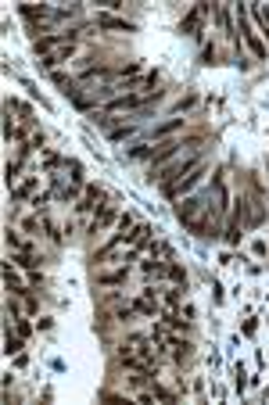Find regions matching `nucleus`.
<instances>
[{
    "label": "nucleus",
    "instance_id": "6e6552de",
    "mask_svg": "<svg viewBox=\"0 0 269 405\" xmlns=\"http://www.w3.org/2000/svg\"><path fill=\"white\" fill-rule=\"evenodd\" d=\"M101 283H122L126 280V269H115V273H104V276H97Z\"/></svg>",
    "mask_w": 269,
    "mask_h": 405
},
{
    "label": "nucleus",
    "instance_id": "20e7f679",
    "mask_svg": "<svg viewBox=\"0 0 269 405\" xmlns=\"http://www.w3.org/2000/svg\"><path fill=\"white\" fill-rule=\"evenodd\" d=\"M68 58H72V43H65V47H58V50H50L47 58H43V65H47V68H58L61 61H68Z\"/></svg>",
    "mask_w": 269,
    "mask_h": 405
},
{
    "label": "nucleus",
    "instance_id": "0eeeda50",
    "mask_svg": "<svg viewBox=\"0 0 269 405\" xmlns=\"http://www.w3.org/2000/svg\"><path fill=\"white\" fill-rule=\"evenodd\" d=\"M111 219H115V208H104V211H101V219L94 223V233H97V229H104V226L111 223Z\"/></svg>",
    "mask_w": 269,
    "mask_h": 405
},
{
    "label": "nucleus",
    "instance_id": "423d86ee",
    "mask_svg": "<svg viewBox=\"0 0 269 405\" xmlns=\"http://www.w3.org/2000/svg\"><path fill=\"white\" fill-rule=\"evenodd\" d=\"M183 126V118H169V122H162V126H154V133H151V144L154 140H162L165 133H172V130H180Z\"/></svg>",
    "mask_w": 269,
    "mask_h": 405
},
{
    "label": "nucleus",
    "instance_id": "39448f33",
    "mask_svg": "<svg viewBox=\"0 0 269 405\" xmlns=\"http://www.w3.org/2000/svg\"><path fill=\"white\" fill-rule=\"evenodd\" d=\"M101 197H104V190H101V187H86V197L79 201V211H94V208H101V205H97Z\"/></svg>",
    "mask_w": 269,
    "mask_h": 405
},
{
    "label": "nucleus",
    "instance_id": "f03ea898",
    "mask_svg": "<svg viewBox=\"0 0 269 405\" xmlns=\"http://www.w3.org/2000/svg\"><path fill=\"white\" fill-rule=\"evenodd\" d=\"M240 32H244V40H248V47H252V54L255 58H266V43L258 40V36L248 29V18H244V7H240Z\"/></svg>",
    "mask_w": 269,
    "mask_h": 405
},
{
    "label": "nucleus",
    "instance_id": "1a4fd4ad",
    "mask_svg": "<svg viewBox=\"0 0 269 405\" xmlns=\"http://www.w3.org/2000/svg\"><path fill=\"white\" fill-rule=\"evenodd\" d=\"M169 276H172L176 283H183V287H187V273H183L180 265H169Z\"/></svg>",
    "mask_w": 269,
    "mask_h": 405
},
{
    "label": "nucleus",
    "instance_id": "f257e3e1",
    "mask_svg": "<svg viewBox=\"0 0 269 405\" xmlns=\"http://www.w3.org/2000/svg\"><path fill=\"white\" fill-rule=\"evenodd\" d=\"M208 15V4H194L190 7V15L180 22V32H187V36H198V25H201V18Z\"/></svg>",
    "mask_w": 269,
    "mask_h": 405
},
{
    "label": "nucleus",
    "instance_id": "9d476101",
    "mask_svg": "<svg viewBox=\"0 0 269 405\" xmlns=\"http://www.w3.org/2000/svg\"><path fill=\"white\" fill-rule=\"evenodd\" d=\"M18 265H22V269H36V259H33V255H18V259H15Z\"/></svg>",
    "mask_w": 269,
    "mask_h": 405
},
{
    "label": "nucleus",
    "instance_id": "7ed1b4c3",
    "mask_svg": "<svg viewBox=\"0 0 269 405\" xmlns=\"http://www.w3.org/2000/svg\"><path fill=\"white\" fill-rule=\"evenodd\" d=\"M97 25L101 29H118V32H133V25L126 18H115V15H97Z\"/></svg>",
    "mask_w": 269,
    "mask_h": 405
},
{
    "label": "nucleus",
    "instance_id": "9b49d317",
    "mask_svg": "<svg viewBox=\"0 0 269 405\" xmlns=\"http://www.w3.org/2000/svg\"><path fill=\"white\" fill-rule=\"evenodd\" d=\"M18 348H22V344H18V337H11V334H7V348H4V352L11 355V352H18Z\"/></svg>",
    "mask_w": 269,
    "mask_h": 405
}]
</instances>
